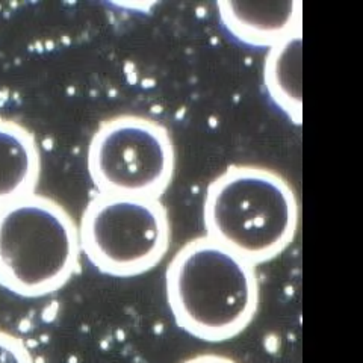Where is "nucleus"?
Instances as JSON below:
<instances>
[{
  "instance_id": "1",
  "label": "nucleus",
  "mask_w": 363,
  "mask_h": 363,
  "mask_svg": "<svg viewBox=\"0 0 363 363\" xmlns=\"http://www.w3.org/2000/svg\"><path fill=\"white\" fill-rule=\"evenodd\" d=\"M165 291L177 325L206 342L242 333L259 308L256 265L206 235L174 255L165 272Z\"/></svg>"
},
{
  "instance_id": "2",
  "label": "nucleus",
  "mask_w": 363,
  "mask_h": 363,
  "mask_svg": "<svg viewBox=\"0 0 363 363\" xmlns=\"http://www.w3.org/2000/svg\"><path fill=\"white\" fill-rule=\"evenodd\" d=\"M206 236L253 265L291 245L298 229V201L285 177L269 168L232 165L204 196Z\"/></svg>"
},
{
  "instance_id": "3",
  "label": "nucleus",
  "mask_w": 363,
  "mask_h": 363,
  "mask_svg": "<svg viewBox=\"0 0 363 363\" xmlns=\"http://www.w3.org/2000/svg\"><path fill=\"white\" fill-rule=\"evenodd\" d=\"M79 229L61 203L30 194L0 208V286L37 298L67 285L79 267Z\"/></svg>"
},
{
  "instance_id": "4",
  "label": "nucleus",
  "mask_w": 363,
  "mask_h": 363,
  "mask_svg": "<svg viewBox=\"0 0 363 363\" xmlns=\"http://www.w3.org/2000/svg\"><path fill=\"white\" fill-rule=\"evenodd\" d=\"M79 244L101 274L118 279L141 276L165 257L172 225L159 199L99 194L79 224Z\"/></svg>"
},
{
  "instance_id": "5",
  "label": "nucleus",
  "mask_w": 363,
  "mask_h": 363,
  "mask_svg": "<svg viewBox=\"0 0 363 363\" xmlns=\"http://www.w3.org/2000/svg\"><path fill=\"white\" fill-rule=\"evenodd\" d=\"M86 165L101 194L159 199L173 180L174 144L169 132L155 120L112 117L91 138Z\"/></svg>"
},
{
  "instance_id": "6",
  "label": "nucleus",
  "mask_w": 363,
  "mask_h": 363,
  "mask_svg": "<svg viewBox=\"0 0 363 363\" xmlns=\"http://www.w3.org/2000/svg\"><path fill=\"white\" fill-rule=\"evenodd\" d=\"M230 35L252 48L271 49L301 32V2H218Z\"/></svg>"
},
{
  "instance_id": "7",
  "label": "nucleus",
  "mask_w": 363,
  "mask_h": 363,
  "mask_svg": "<svg viewBox=\"0 0 363 363\" xmlns=\"http://www.w3.org/2000/svg\"><path fill=\"white\" fill-rule=\"evenodd\" d=\"M40 173L35 136L20 123L0 117V208L35 194Z\"/></svg>"
},
{
  "instance_id": "8",
  "label": "nucleus",
  "mask_w": 363,
  "mask_h": 363,
  "mask_svg": "<svg viewBox=\"0 0 363 363\" xmlns=\"http://www.w3.org/2000/svg\"><path fill=\"white\" fill-rule=\"evenodd\" d=\"M301 35L295 33L271 48L264 70L269 97L297 124L301 123Z\"/></svg>"
},
{
  "instance_id": "9",
  "label": "nucleus",
  "mask_w": 363,
  "mask_h": 363,
  "mask_svg": "<svg viewBox=\"0 0 363 363\" xmlns=\"http://www.w3.org/2000/svg\"><path fill=\"white\" fill-rule=\"evenodd\" d=\"M0 363H35V359L18 336L0 330Z\"/></svg>"
},
{
  "instance_id": "10",
  "label": "nucleus",
  "mask_w": 363,
  "mask_h": 363,
  "mask_svg": "<svg viewBox=\"0 0 363 363\" xmlns=\"http://www.w3.org/2000/svg\"><path fill=\"white\" fill-rule=\"evenodd\" d=\"M184 363H238V362L221 354H200L185 360Z\"/></svg>"
}]
</instances>
